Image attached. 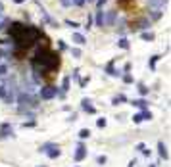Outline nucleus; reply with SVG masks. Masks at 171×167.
Returning <instances> with one entry per match:
<instances>
[{
    "label": "nucleus",
    "instance_id": "f257e3e1",
    "mask_svg": "<svg viewBox=\"0 0 171 167\" xmlns=\"http://www.w3.org/2000/svg\"><path fill=\"white\" fill-rule=\"evenodd\" d=\"M8 35H10V39L14 40L15 54H21L25 48H29L31 44H35L37 40L42 36V31L33 27V25H25V23L14 21L10 27H8Z\"/></svg>",
    "mask_w": 171,
    "mask_h": 167
},
{
    "label": "nucleus",
    "instance_id": "f03ea898",
    "mask_svg": "<svg viewBox=\"0 0 171 167\" xmlns=\"http://www.w3.org/2000/svg\"><path fill=\"white\" fill-rule=\"evenodd\" d=\"M31 67H33V73H37L39 77L48 71H56L60 67V54L48 50V48H40L31 58Z\"/></svg>",
    "mask_w": 171,
    "mask_h": 167
},
{
    "label": "nucleus",
    "instance_id": "7ed1b4c3",
    "mask_svg": "<svg viewBox=\"0 0 171 167\" xmlns=\"http://www.w3.org/2000/svg\"><path fill=\"white\" fill-rule=\"evenodd\" d=\"M39 83H40V77L37 75V73H33V75H23L21 79V88L19 90L21 92H27V94H35V90L39 88Z\"/></svg>",
    "mask_w": 171,
    "mask_h": 167
},
{
    "label": "nucleus",
    "instance_id": "20e7f679",
    "mask_svg": "<svg viewBox=\"0 0 171 167\" xmlns=\"http://www.w3.org/2000/svg\"><path fill=\"white\" fill-rule=\"evenodd\" d=\"M15 102L19 104V112L21 113H27V109H31V108H37V98L33 94H27V92H21L19 90V94H18V98H15Z\"/></svg>",
    "mask_w": 171,
    "mask_h": 167
},
{
    "label": "nucleus",
    "instance_id": "39448f33",
    "mask_svg": "<svg viewBox=\"0 0 171 167\" xmlns=\"http://www.w3.org/2000/svg\"><path fill=\"white\" fill-rule=\"evenodd\" d=\"M56 92H58V87H52V85H48V87H42L39 90V96L42 100H52L56 98Z\"/></svg>",
    "mask_w": 171,
    "mask_h": 167
},
{
    "label": "nucleus",
    "instance_id": "423d86ee",
    "mask_svg": "<svg viewBox=\"0 0 171 167\" xmlns=\"http://www.w3.org/2000/svg\"><path fill=\"white\" fill-rule=\"evenodd\" d=\"M85 158H87V148H85V144L83 142H79L77 144V150H75V154H73V160L79 163V161H83Z\"/></svg>",
    "mask_w": 171,
    "mask_h": 167
},
{
    "label": "nucleus",
    "instance_id": "0eeeda50",
    "mask_svg": "<svg viewBox=\"0 0 171 167\" xmlns=\"http://www.w3.org/2000/svg\"><path fill=\"white\" fill-rule=\"evenodd\" d=\"M115 18H117L115 10L106 12V15H102V25H113V23H115Z\"/></svg>",
    "mask_w": 171,
    "mask_h": 167
},
{
    "label": "nucleus",
    "instance_id": "6e6552de",
    "mask_svg": "<svg viewBox=\"0 0 171 167\" xmlns=\"http://www.w3.org/2000/svg\"><path fill=\"white\" fill-rule=\"evenodd\" d=\"M6 136H14L12 123H2L0 125V138H6Z\"/></svg>",
    "mask_w": 171,
    "mask_h": 167
},
{
    "label": "nucleus",
    "instance_id": "1a4fd4ad",
    "mask_svg": "<svg viewBox=\"0 0 171 167\" xmlns=\"http://www.w3.org/2000/svg\"><path fill=\"white\" fill-rule=\"evenodd\" d=\"M81 108H83L87 113H91V115H92V113H96V108L92 106L91 98H83V100H81Z\"/></svg>",
    "mask_w": 171,
    "mask_h": 167
},
{
    "label": "nucleus",
    "instance_id": "9d476101",
    "mask_svg": "<svg viewBox=\"0 0 171 167\" xmlns=\"http://www.w3.org/2000/svg\"><path fill=\"white\" fill-rule=\"evenodd\" d=\"M104 71L108 73V75H112V77H119V75H121V71H119V69H115V66H113V62H110L108 66L104 67Z\"/></svg>",
    "mask_w": 171,
    "mask_h": 167
},
{
    "label": "nucleus",
    "instance_id": "9b49d317",
    "mask_svg": "<svg viewBox=\"0 0 171 167\" xmlns=\"http://www.w3.org/2000/svg\"><path fill=\"white\" fill-rule=\"evenodd\" d=\"M158 154H160V158H162V160H165V161H167L169 160V154H167V148H165V144H164V142H158Z\"/></svg>",
    "mask_w": 171,
    "mask_h": 167
},
{
    "label": "nucleus",
    "instance_id": "f8f14e48",
    "mask_svg": "<svg viewBox=\"0 0 171 167\" xmlns=\"http://www.w3.org/2000/svg\"><path fill=\"white\" fill-rule=\"evenodd\" d=\"M165 4H167V0H148V6L154 8V10H162Z\"/></svg>",
    "mask_w": 171,
    "mask_h": 167
},
{
    "label": "nucleus",
    "instance_id": "ddd939ff",
    "mask_svg": "<svg viewBox=\"0 0 171 167\" xmlns=\"http://www.w3.org/2000/svg\"><path fill=\"white\" fill-rule=\"evenodd\" d=\"M131 104L135 106V108H140L142 112H144V109H148V102H146L144 98H138V100H133Z\"/></svg>",
    "mask_w": 171,
    "mask_h": 167
},
{
    "label": "nucleus",
    "instance_id": "4468645a",
    "mask_svg": "<svg viewBox=\"0 0 171 167\" xmlns=\"http://www.w3.org/2000/svg\"><path fill=\"white\" fill-rule=\"evenodd\" d=\"M60 154H62V150L58 148V144H56L52 150H48V152H46V156L50 158V160H56V158H60Z\"/></svg>",
    "mask_w": 171,
    "mask_h": 167
},
{
    "label": "nucleus",
    "instance_id": "2eb2a0df",
    "mask_svg": "<svg viewBox=\"0 0 171 167\" xmlns=\"http://www.w3.org/2000/svg\"><path fill=\"white\" fill-rule=\"evenodd\" d=\"M71 36H73V42H77V44H81V46H83V44H85V42H87V39H85V36H83V35H81V33H73Z\"/></svg>",
    "mask_w": 171,
    "mask_h": 167
},
{
    "label": "nucleus",
    "instance_id": "dca6fc26",
    "mask_svg": "<svg viewBox=\"0 0 171 167\" xmlns=\"http://www.w3.org/2000/svg\"><path fill=\"white\" fill-rule=\"evenodd\" d=\"M140 39H142V40H154V39H156V35H154L152 31H142V33H140Z\"/></svg>",
    "mask_w": 171,
    "mask_h": 167
},
{
    "label": "nucleus",
    "instance_id": "f3484780",
    "mask_svg": "<svg viewBox=\"0 0 171 167\" xmlns=\"http://www.w3.org/2000/svg\"><path fill=\"white\" fill-rule=\"evenodd\" d=\"M69 85H71V79H69V77H64V81H62V87H60V90H62V92H67V90H69Z\"/></svg>",
    "mask_w": 171,
    "mask_h": 167
},
{
    "label": "nucleus",
    "instance_id": "a211bd4d",
    "mask_svg": "<svg viewBox=\"0 0 171 167\" xmlns=\"http://www.w3.org/2000/svg\"><path fill=\"white\" fill-rule=\"evenodd\" d=\"M123 102H127V96H125V94H117L115 98L112 100V104L113 106H119V104H123Z\"/></svg>",
    "mask_w": 171,
    "mask_h": 167
},
{
    "label": "nucleus",
    "instance_id": "6ab92c4d",
    "mask_svg": "<svg viewBox=\"0 0 171 167\" xmlns=\"http://www.w3.org/2000/svg\"><path fill=\"white\" fill-rule=\"evenodd\" d=\"M148 27H150V21H148V19H140V21L137 23V29H138V31H144V29H148Z\"/></svg>",
    "mask_w": 171,
    "mask_h": 167
},
{
    "label": "nucleus",
    "instance_id": "aec40b11",
    "mask_svg": "<svg viewBox=\"0 0 171 167\" xmlns=\"http://www.w3.org/2000/svg\"><path fill=\"white\" fill-rule=\"evenodd\" d=\"M79 138H81V140L91 138V129H81V131H79Z\"/></svg>",
    "mask_w": 171,
    "mask_h": 167
},
{
    "label": "nucleus",
    "instance_id": "412c9836",
    "mask_svg": "<svg viewBox=\"0 0 171 167\" xmlns=\"http://www.w3.org/2000/svg\"><path fill=\"white\" fill-rule=\"evenodd\" d=\"M54 146H56L54 142H44V144L40 146V152H44V154H46L48 150H52V148H54Z\"/></svg>",
    "mask_w": 171,
    "mask_h": 167
},
{
    "label": "nucleus",
    "instance_id": "4be33fe9",
    "mask_svg": "<svg viewBox=\"0 0 171 167\" xmlns=\"http://www.w3.org/2000/svg\"><path fill=\"white\" fill-rule=\"evenodd\" d=\"M117 46L123 48V50H129V40L127 39H119V40H117Z\"/></svg>",
    "mask_w": 171,
    "mask_h": 167
},
{
    "label": "nucleus",
    "instance_id": "5701e85b",
    "mask_svg": "<svg viewBox=\"0 0 171 167\" xmlns=\"http://www.w3.org/2000/svg\"><path fill=\"white\" fill-rule=\"evenodd\" d=\"M160 60V56H152L150 58V62H148V66H150V69H156V62Z\"/></svg>",
    "mask_w": 171,
    "mask_h": 167
},
{
    "label": "nucleus",
    "instance_id": "b1692460",
    "mask_svg": "<svg viewBox=\"0 0 171 167\" xmlns=\"http://www.w3.org/2000/svg\"><path fill=\"white\" fill-rule=\"evenodd\" d=\"M150 18L152 19H160L162 18V10H152L150 12Z\"/></svg>",
    "mask_w": 171,
    "mask_h": 167
},
{
    "label": "nucleus",
    "instance_id": "393cba45",
    "mask_svg": "<svg viewBox=\"0 0 171 167\" xmlns=\"http://www.w3.org/2000/svg\"><path fill=\"white\" fill-rule=\"evenodd\" d=\"M142 121H144V119H142V113H135V115H133V123H135V125L142 123Z\"/></svg>",
    "mask_w": 171,
    "mask_h": 167
},
{
    "label": "nucleus",
    "instance_id": "a878e982",
    "mask_svg": "<svg viewBox=\"0 0 171 167\" xmlns=\"http://www.w3.org/2000/svg\"><path fill=\"white\" fill-rule=\"evenodd\" d=\"M133 81H135V79H133V75H131V73H125V75H123V83H127V85H131V83H133Z\"/></svg>",
    "mask_w": 171,
    "mask_h": 167
},
{
    "label": "nucleus",
    "instance_id": "bb28decb",
    "mask_svg": "<svg viewBox=\"0 0 171 167\" xmlns=\"http://www.w3.org/2000/svg\"><path fill=\"white\" fill-rule=\"evenodd\" d=\"M138 92H140L142 96H146L148 94V87H146V85H138Z\"/></svg>",
    "mask_w": 171,
    "mask_h": 167
},
{
    "label": "nucleus",
    "instance_id": "cd10ccee",
    "mask_svg": "<svg viewBox=\"0 0 171 167\" xmlns=\"http://www.w3.org/2000/svg\"><path fill=\"white\" fill-rule=\"evenodd\" d=\"M6 73H8V66L6 63H0V77H6Z\"/></svg>",
    "mask_w": 171,
    "mask_h": 167
},
{
    "label": "nucleus",
    "instance_id": "c85d7f7f",
    "mask_svg": "<svg viewBox=\"0 0 171 167\" xmlns=\"http://www.w3.org/2000/svg\"><path fill=\"white\" fill-rule=\"evenodd\" d=\"M66 25H67V27H73V29H77V27H81V25H79L77 21H71V19H66Z\"/></svg>",
    "mask_w": 171,
    "mask_h": 167
},
{
    "label": "nucleus",
    "instance_id": "c756f323",
    "mask_svg": "<svg viewBox=\"0 0 171 167\" xmlns=\"http://www.w3.org/2000/svg\"><path fill=\"white\" fill-rule=\"evenodd\" d=\"M142 119H144V121H150V119H152V113H150L148 109H144V112H142Z\"/></svg>",
    "mask_w": 171,
    "mask_h": 167
},
{
    "label": "nucleus",
    "instance_id": "7c9ffc66",
    "mask_svg": "<svg viewBox=\"0 0 171 167\" xmlns=\"http://www.w3.org/2000/svg\"><path fill=\"white\" fill-rule=\"evenodd\" d=\"M96 127H98V129H104L106 127V119H104V117H100V119L96 121Z\"/></svg>",
    "mask_w": 171,
    "mask_h": 167
},
{
    "label": "nucleus",
    "instance_id": "2f4dec72",
    "mask_svg": "<svg viewBox=\"0 0 171 167\" xmlns=\"http://www.w3.org/2000/svg\"><path fill=\"white\" fill-rule=\"evenodd\" d=\"M102 12H98V14H96V25H98V27H102Z\"/></svg>",
    "mask_w": 171,
    "mask_h": 167
},
{
    "label": "nucleus",
    "instance_id": "473e14b6",
    "mask_svg": "<svg viewBox=\"0 0 171 167\" xmlns=\"http://www.w3.org/2000/svg\"><path fill=\"white\" fill-rule=\"evenodd\" d=\"M71 56L73 58H81V50L79 48H71Z\"/></svg>",
    "mask_w": 171,
    "mask_h": 167
},
{
    "label": "nucleus",
    "instance_id": "72a5a7b5",
    "mask_svg": "<svg viewBox=\"0 0 171 167\" xmlns=\"http://www.w3.org/2000/svg\"><path fill=\"white\" fill-rule=\"evenodd\" d=\"M135 150H137V152H142V150H146V144H144V142H138V144L135 146Z\"/></svg>",
    "mask_w": 171,
    "mask_h": 167
},
{
    "label": "nucleus",
    "instance_id": "f704fd0d",
    "mask_svg": "<svg viewBox=\"0 0 171 167\" xmlns=\"http://www.w3.org/2000/svg\"><path fill=\"white\" fill-rule=\"evenodd\" d=\"M4 98H6V87L0 85V100H4Z\"/></svg>",
    "mask_w": 171,
    "mask_h": 167
},
{
    "label": "nucleus",
    "instance_id": "c9c22d12",
    "mask_svg": "<svg viewBox=\"0 0 171 167\" xmlns=\"http://www.w3.org/2000/svg\"><path fill=\"white\" fill-rule=\"evenodd\" d=\"M96 161H98L100 165H104L106 161H108V158H106V156H98V158H96Z\"/></svg>",
    "mask_w": 171,
    "mask_h": 167
},
{
    "label": "nucleus",
    "instance_id": "e433bc0d",
    "mask_svg": "<svg viewBox=\"0 0 171 167\" xmlns=\"http://www.w3.org/2000/svg\"><path fill=\"white\" fill-rule=\"evenodd\" d=\"M87 0H71V6H83Z\"/></svg>",
    "mask_w": 171,
    "mask_h": 167
},
{
    "label": "nucleus",
    "instance_id": "4c0bfd02",
    "mask_svg": "<svg viewBox=\"0 0 171 167\" xmlns=\"http://www.w3.org/2000/svg\"><path fill=\"white\" fill-rule=\"evenodd\" d=\"M69 79H73V81H79V69H75V71H73V75L69 77Z\"/></svg>",
    "mask_w": 171,
    "mask_h": 167
},
{
    "label": "nucleus",
    "instance_id": "58836bf2",
    "mask_svg": "<svg viewBox=\"0 0 171 167\" xmlns=\"http://www.w3.org/2000/svg\"><path fill=\"white\" fill-rule=\"evenodd\" d=\"M91 25H92V15H88L87 18V27H85V29H91Z\"/></svg>",
    "mask_w": 171,
    "mask_h": 167
},
{
    "label": "nucleus",
    "instance_id": "ea45409f",
    "mask_svg": "<svg viewBox=\"0 0 171 167\" xmlns=\"http://www.w3.org/2000/svg\"><path fill=\"white\" fill-rule=\"evenodd\" d=\"M58 46H60V50H66V42H64V40H58Z\"/></svg>",
    "mask_w": 171,
    "mask_h": 167
},
{
    "label": "nucleus",
    "instance_id": "a19ab883",
    "mask_svg": "<svg viewBox=\"0 0 171 167\" xmlns=\"http://www.w3.org/2000/svg\"><path fill=\"white\" fill-rule=\"evenodd\" d=\"M106 2H108V0H96V6H98V8H102Z\"/></svg>",
    "mask_w": 171,
    "mask_h": 167
},
{
    "label": "nucleus",
    "instance_id": "79ce46f5",
    "mask_svg": "<svg viewBox=\"0 0 171 167\" xmlns=\"http://www.w3.org/2000/svg\"><path fill=\"white\" fill-rule=\"evenodd\" d=\"M23 127H25V129H27V127H35V121H29V123L25 121V123H23Z\"/></svg>",
    "mask_w": 171,
    "mask_h": 167
},
{
    "label": "nucleus",
    "instance_id": "37998d69",
    "mask_svg": "<svg viewBox=\"0 0 171 167\" xmlns=\"http://www.w3.org/2000/svg\"><path fill=\"white\" fill-rule=\"evenodd\" d=\"M123 71H125V73L131 71V63H125V66H123Z\"/></svg>",
    "mask_w": 171,
    "mask_h": 167
},
{
    "label": "nucleus",
    "instance_id": "c03bdc74",
    "mask_svg": "<svg viewBox=\"0 0 171 167\" xmlns=\"http://www.w3.org/2000/svg\"><path fill=\"white\" fill-rule=\"evenodd\" d=\"M60 2H62L64 6H71V0H60Z\"/></svg>",
    "mask_w": 171,
    "mask_h": 167
},
{
    "label": "nucleus",
    "instance_id": "a18cd8bd",
    "mask_svg": "<svg viewBox=\"0 0 171 167\" xmlns=\"http://www.w3.org/2000/svg\"><path fill=\"white\" fill-rule=\"evenodd\" d=\"M127 167H137V160H131V161H129V165Z\"/></svg>",
    "mask_w": 171,
    "mask_h": 167
},
{
    "label": "nucleus",
    "instance_id": "49530a36",
    "mask_svg": "<svg viewBox=\"0 0 171 167\" xmlns=\"http://www.w3.org/2000/svg\"><path fill=\"white\" fill-rule=\"evenodd\" d=\"M2 15H4V4L0 2V18H2Z\"/></svg>",
    "mask_w": 171,
    "mask_h": 167
},
{
    "label": "nucleus",
    "instance_id": "de8ad7c7",
    "mask_svg": "<svg viewBox=\"0 0 171 167\" xmlns=\"http://www.w3.org/2000/svg\"><path fill=\"white\" fill-rule=\"evenodd\" d=\"M4 25H6V19H4V21H0V29H4Z\"/></svg>",
    "mask_w": 171,
    "mask_h": 167
},
{
    "label": "nucleus",
    "instance_id": "09e8293b",
    "mask_svg": "<svg viewBox=\"0 0 171 167\" xmlns=\"http://www.w3.org/2000/svg\"><path fill=\"white\" fill-rule=\"evenodd\" d=\"M117 2H121V4H129L131 0H117Z\"/></svg>",
    "mask_w": 171,
    "mask_h": 167
},
{
    "label": "nucleus",
    "instance_id": "8fccbe9b",
    "mask_svg": "<svg viewBox=\"0 0 171 167\" xmlns=\"http://www.w3.org/2000/svg\"><path fill=\"white\" fill-rule=\"evenodd\" d=\"M15 4H23V2H27V0H14Z\"/></svg>",
    "mask_w": 171,
    "mask_h": 167
},
{
    "label": "nucleus",
    "instance_id": "3c124183",
    "mask_svg": "<svg viewBox=\"0 0 171 167\" xmlns=\"http://www.w3.org/2000/svg\"><path fill=\"white\" fill-rule=\"evenodd\" d=\"M88 2H96V0H88Z\"/></svg>",
    "mask_w": 171,
    "mask_h": 167
},
{
    "label": "nucleus",
    "instance_id": "603ef678",
    "mask_svg": "<svg viewBox=\"0 0 171 167\" xmlns=\"http://www.w3.org/2000/svg\"><path fill=\"white\" fill-rule=\"evenodd\" d=\"M39 167H46V165H39Z\"/></svg>",
    "mask_w": 171,
    "mask_h": 167
},
{
    "label": "nucleus",
    "instance_id": "864d4df0",
    "mask_svg": "<svg viewBox=\"0 0 171 167\" xmlns=\"http://www.w3.org/2000/svg\"><path fill=\"white\" fill-rule=\"evenodd\" d=\"M148 167H156V165H148Z\"/></svg>",
    "mask_w": 171,
    "mask_h": 167
},
{
    "label": "nucleus",
    "instance_id": "5fc2aeb1",
    "mask_svg": "<svg viewBox=\"0 0 171 167\" xmlns=\"http://www.w3.org/2000/svg\"><path fill=\"white\" fill-rule=\"evenodd\" d=\"M75 167H79V165H75Z\"/></svg>",
    "mask_w": 171,
    "mask_h": 167
}]
</instances>
